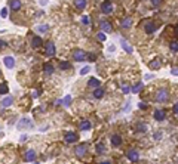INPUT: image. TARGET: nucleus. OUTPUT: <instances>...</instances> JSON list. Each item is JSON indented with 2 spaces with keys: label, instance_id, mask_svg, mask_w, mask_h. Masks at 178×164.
I'll list each match as a JSON object with an SVG mask.
<instances>
[{
  "label": "nucleus",
  "instance_id": "1",
  "mask_svg": "<svg viewBox=\"0 0 178 164\" xmlns=\"http://www.w3.org/2000/svg\"><path fill=\"white\" fill-rule=\"evenodd\" d=\"M168 99H169V92H168V89H160V90L157 92V95H156V101L160 102V104H165V102H168Z\"/></svg>",
  "mask_w": 178,
  "mask_h": 164
},
{
  "label": "nucleus",
  "instance_id": "2",
  "mask_svg": "<svg viewBox=\"0 0 178 164\" xmlns=\"http://www.w3.org/2000/svg\"><path fill=\"white\" fill-rule=\"evenodd\" d=\"M17 127H18L20 130H22V129H33V127H34V124H33V121H31L30 118L24 117V118H21V120L18 121Z\"/></svg>",
  "mask_w": 178,
  "mask_h": 164
},
{
  "label": "nucleus",
  "instance_id": "3",
  "mask_svg": "<svg viewBox=\"0 0 178 164\" xmlns=\"http://www.w3.org/2000/svg\"><path fill=\"white\" fill-rule=\"evenodd\" d=\"M101 12H103L104 15H110V14H113V3L109 2V0L103 2V3H101Z\"/></svg>",
  "mask_w": 178,
  "mask_h": 164
},
{
  "label": "nucleus",
  "instance_id": "4",
  "mask_svg": "<svg viewBox=\"0 0 178 164\" xmlns=\"http://www.w3.org/2000/svg\"><path fill=\"white\" fill-rule=\"evenodd\" d=\"M73 59L77 61V62H82V61H86V53L82 50V49H76L73 52Z\"/></svg>",
  "mask_w": 178,
  "mask_h": 164
},
{
  "label": "nucleus",
  "instance_id": "5",
  "mask_svg": "<svg viewBox=\"0 0 178 164\" xmlns=\"http://www.w3.org/2000/svg\"><path fill=\"white\" fill-rule=\"evenodd\" d=\"M45 52H46L48 56H54V55H55L56 49H55L54 42H46V43H45Z\"/></svg>",
  "mask_w": 178,
  "mask_h": 164
},
{
  "label": "nucleus",
  "instance_id": "6",
  "mask_svg": "<svg viewBox=\"0 0 178 164\" xmlns=\"http://www.w3.org/2000/svg\"><path fill=\"white\" fill-rule=\"evenodd\" d=\"M64 140L67 143H74V142H77V135L74 132H67L64 135Z\"/></svg>",
  "mask_w": 178,
  "mask_h": 164
},
{
  "label": "nucleus",
  "instance_id": "7",
  "mask_svg": "<svg viewBox=\"0 0 178 164\" xmlns=\"http://www.w3.org/2000/svg\"><path fill=\"white\" fill-rule=\"evenodd\" d=\"M86 152H88V146H86V143H80V145H77V148H76V155H77V157H83V155H86Z\"/></svg>",
  "mask_w": 178,
  "mask_h": 164
},
{
  "label": "nucleus",
  "instance_id": "8",
  "mask_svg": "<svg viewBox=\"0 0 178 164\" xmlns=\"http://www.w3.org/2000/svg\"><path fill=\"white\" fill-rule=\"evenodd\" d=\"M126 157H128V160H131V161H138V158H140V154H138V151L137 149H129L128 152H126Z\"/></svg>",
  "mask_w": 178,
  "mask_h": 164
},
{
  "label": "nucleus",
  "instance_id": "9",
  "mask_svg": "<svg viewBox=\"0 0 178 164\" xmlns=\"http://www.w3.org/2000/svg\"><path fill=\"white\" fill-rule=\"evenodd\" d=\"M42 45H43V42H42V37H40V36H34V37L31 39V47H33V49H39V47H42Z\"/></svg>",
  "mask_w": 178,
  "mask_h": 164
},
{
  "label": "nucleus",
  "instance_id": "10",
  "mask_svg": "<svg viewBox=\"0 0 178 164\" xmlns=\"http://www.w3.org/2000/svg\"><path fill=\"white\" fill-rule=\"evenodd\" d=\"M110 142H111V145H113L114 148H117V146L122 145V136H120V135H111Z\"/></svg>",
  "mask_w": 178,
  "mask_h": 164
},
{
  "label": "nucleus",
  "instance_id": "11",
  "mask_svg": "<svg viewBox=\"0 0 178 164\" xmlns=\"http://www.w3.org/2000/svg\"><path fill=\"white\" fill-rule=\"evenodd\" d=\"M160 67H162V62H160V59H151L150 62H148V68L150 70H160Z\"/></svg>",
  "mask_w": 178,
  "mask_h": 164
},
{
  "label": "nucleus",
  "instance_id": "12",
  "mask_svg": "<svg viewBox=\"0 0 178 164\" xmlns=\"http://www.w3.org/2000/svg\"><path fill=\"white\" fill-rule=\"evenodd\" d=\"M153 117H154L157 121H163V120L166 118V112H165L163 109H156L154 114H153Z\"/></svg>",
  "mask_w": 178,
  "mask_h": 164
},
{
  "label": "nucleus",
  "instance_id": "13",
  "mask_svg": "<svg viewBox=\"0 0 178 164\" xmlns=\"http://www.w3.org/2000/svg\"><path fill=\"white\" fill-rule=\"evenodd\" d=\"M34 158H36V152L33 151V149H28V151H25V154H24V160L25 161H34Z\"/></svg>",
  "mask_w": 178,
  "mask_h": 164
},
{
  "label": "nucleus",
  "instance_id": "14",
  "mask_svg": "<svg viewBox=\"0 0 178 164\" xmlns=\"http://www.w3.org/2000/svg\"><path fill=\"white\" fill-rule=\"evenodd\" d=\"M3 62H5V67H6V68H9V70L15 67V59H14L12 56H6V58L3 59Z\"/></svg>",
  "mask_w": 178,
  "mask_h": 164
},
{
  "label": "nucleus",
  "instance_id": "15",
  "mask_svg": "<svg viewBox=\"0 0 178 164\" xmlns=\"http://www.w3.org/2000/svg\"><path fill=\"white\" fill-rule=\"evenodd\" d=\"M100 27H101V30H103L104 33H110V31L113 30V27L110 25V22H109V21H101Z\"/></svg>",
  "mask_w": 178,
  "mask_h": 164
},
{
  "label": "nucleus",
  "instance_id": "16",
  "mask_svg": "<svg viewBox=\"0 0 178 164\" xmlns=\"http://www.w3.org/2000/svg\"><path fill=\"white\" fill-rule=\"evenodd\" d=\"M144 30H145V33H147V34L154 33V31H156V25H154V22H153V21L147 22V24H145V27H144Z\"/></svg>",
  "mask_w": 178,
  "mask_h": 164
},
{
  "label": "nucleus",
  "instance_id": "17",
  "mask_svg": "<svg viewBox=\"0 0 178 164\" xmlns=\"http://www.w3.org/2000/svg\"><path fill=\"white\" fill-rule=\"evenodd\" d=\"M91 127H92V124H91V121H89V120H83L80 123V130H83V132L91 130Z\"/></svg>",
  "mask_w": 178,
  "mask_h": 164
},
{
  "label": "nucleus",
  "instance_id": "18",
  "mask_svg": "<svg viewBox=\"0 0 178 164\" xmlns=\"http://www.w3.org/2000/svg\"><path fill=\"white\" fill-rule=\"evenodd\" d=\"M104 95H106V90H104L103 87H97V89H95V92H94V98H97V99L104 98Z\"/></svg>",
  "mask_w": 178,
  "mask_h": 164
},
{
  "label": "nucleus",
  "instance_id": "19",
  "mask_svg": "<svg viewBox=\"0 0 178 164\" xmlns=\"http://www.w3.org/2000/svg\"><path fill=\"white\" fill-rule=\"evenodd\" d=\"M11 9L12 11H20L21 9V0H11Z\"/></svg>",
  "mask_w": 178,
  "mask_h": 164
},
{
  "label": "nucleus",
  "instance_id": "20",
  "mask_svg": "<svg viewBox=\"0 0 178 164\" xmlns=\"http://www.w3.org/2000/svg\"><path fill=\"white\" fill-rule=\"evenodd\" d=\"M88 86H89V87H100V80H98V78H95V77L89 78Z\"/></svg>",
  "mask_w": 178,
  "mask_h": 164
},
{
  "label": "nucleus",
  "instance_id": "21",
  "mask_svg": "<svg viewBox=\"0 0 178 164\" xmlns=\"http://www.w3.org/2000/svg\"><path fill=\"white\" fill-rule=\"evenodd\" d=\"M74 5H76V8L77 9H85L86 8V0H74Z\"/></svg>",
  "mask_w": 178,
  "mask_h": 164
},
{
  "label": "nucleus",
  "instance_id": "22",
  "mask_svg": "<svg viewBox=\"0 0 178 164\" xmlns=\"http://www.w3.org/2000/svg\"><path fill=\"white\" fill-rule=\"evenodd\" d=\"M43 71H45L46 74H52V73H54V65L49 64V62H46V64L43 65Z\"/></svg>",
  "mask_w": 178,
  "mask_h": 164
},
{
  "label": "nucleus",
  "instance_id": "23",
  "mask_svg": "<svg viewBox=\"0 0 178 164\" xmlns=\"http://www.w3.org/2000/svg\"><path fill=\"white\" fill-rule=\"evenodd\" d=\"M12 102H14V98H12V96H6V98L2 101V106H11Z\"/></svg>",
  "mask_w": 178,
  "mask_h": 164
},
{
  "label": "nucleus",
  "instance_id": "24",
  "mask_svg": "<svg viewBox=\"0 0 178 164\" xmlns=\"http://www.w3.org/2000/svg\"><path fill=\"white\" fill-rule=\"evenodd\" d=\"M135 130H137V132H140V133H144V132L147 130V124H144V123H137Z\"/></svg>",
  "mask_w": 178,
  "mask_h": 164
},
{
  "label": "nucleus",
  "instance_id": "25",
  "mask_svg": "<svg viewBox=\"0 0 178 164\" xmlns=\"http://www.w3.org/2000/svg\"><path fill=\"white\" fill-rule=\"evenodd\" d=\"M9 92V87L6 83H0V95H6Z\"/></svg>",
  "mask_w": 178,
  "mask_h": 164
},
{
  "label": "nucleus",
  "instance_id": "26",
  "mask_svg": "<svg viewBox=\"0 0 178 164\" xmlns=\"http://www.w3.org/2000/svg\"><path fill=\"white\" fill-rule=\"evenodd\" d=\"M122 27H123V28H131V27H132V19H131V18L123 19V21H122Z\"/></svg>",
  "mask_w": 178,
  "mask_h": 164
},
{
  "label": "nucleus",
  "instance_id": "27",
  "mask_svg": "<svg viewBox=\"0 0 178 164\" xmlns=\"http://www.w3.org/2000/svg\"><path fill=\"white\" fill-rule=\"evenodd\" d=\"M143 87H144V84H143V83H138V84H135V86L132 87V92H134V93H140V92L143 90Z\"/></svg>",
  "mask_w": 178,
  "mask_h": 164
},
{
  "label": "nucleus",
  "instance_id": "28",
  "mask_svg": "<svg viewBox=\"0 0 178 164\" xmlns=\"http://www.w3.org/2000/svg\"><path fill=\"white\" fill-rule=\"evenodd\" d=\"M97 152H98V154H104V152H106V145H104L103 142H100V143L97 145Z\"/></svg>",
  "mask_w": 178,
  "mask_h": 164
},
{
  "label": "nucleus",
  "instance_id": "29",
  "mask_svg": "<svg viewBox=\"0 0 178 164\" xmlns=\"http://www.w3.org/2000/svg\"><path fill=\"white\" fill-rule=\"evenodd\" d=\"M120 43H122V47H123V49H125V50H126L128 53H132V47H131V46H129V45H128V43H126L125 40H122Z\"/></svg>",
  "mask_w": 178,
  "mask_h": 164
},
{
  "label": "nucleus",
  "instance_id": "30",
  "mask_svg": "<svg viewBox=\"0 0 178 164\" xmlns=\"http://www.w3.org/2000/svg\"><path fill=\"white\" fill-rule=\"evenodd\" d=\"M97 39H98L100 42H106V39H107V36H106V33H104V31H100V33L97 34Z\"/></svg>",
  "mask_w": 178,
  "mask_h": 164
},
{
  "label": "nucleus",
  "instance_id": "31",
  "mask_svg": "<svg viewBox=\"0 0 178 164\" xmlns=\"http://www.w3.org/2000/svg\"><path fill=\"white\" fill-rule=\"evenodd\" d=\"M59 68H61V70H70V68H71V64H70V62H64V61H62V62L59 64Z\"/></svg>",
  "mask_w": 178,
  "mask_h": 164
},
{
  "label": "nucleus",
  "instance_id": "32",
  "mask_svg": "<svg viewBox=\"0 0 178 164\" xmlns=\"http://www.w3.org/2000/svg\"><path fill=\"white\" fill-rule=\"evenodd\" d=\"M62 104H64L65 106H70V104H71V96H70V95H67V96L64 98V101H62Z\"/></svg>",
  "mask_w": 178,
  "mask_h": 164
},
{
  "label": "nucleus",
  "instance_id": "33",
  "mask_svg": "<svg viewBox=\"0 0 178 164\" xmlns=\"http://www.w3.org/2000/svg\"><path fill=\"white\" fill-rule=\"evenodd\" d=\"M89 71H91V67H89V65H88V67H83V68L80 70V76H86Z\"/></svg>",
  "mask_w": 178,
  "mask_h": 164
},
{
  "label": "nucleus",
  "instance_id": "34",
  "mask_svg": "<svg viewBox=\"0 0 178 164\" xmlns=\"http://www.w3.org/2000/svg\"><path fill=\"white\" fill-rule=\"evenodd\" d=\"M86 58H88V61H91V62L97 61V55L95 53H89V55H86Z\"/></svg>",
  "mask_w": 178,
  "mask_h": 164
},
{
  "label": "nucleus",
  "instance_id": "35",
  "mask_svg": "<svg viewBox=\"0 0 178 164\" xmlns=\"http://www.w3.org/2000/svg\"><path fill=\"white\" fill-rule=\"evenodd\" d=\"M48 30H49L48 25H39V27H37V31H40V33H46Z\"/></svg>",
  "mask_w": 178,
  "mask_h": 164
},
{
  "label": "nucleus",
  "instance_id": "36",
  "mask_svg": "<svg viewBox=\"0 0 178 164\" xmlns=\"http://www.w3.org/2000/svg\"><path fill=\"white\" fill-rule=\"evenodd\" d=\"M171 50L172 52H178V42H172L171 43Z\"/></svg>",
  "mask_w": 178,
  "mask_h": 164
},
{
  "label": "nucleus",
  "instance_id": "37",
  "mask_svg": "<svg viewBox=\"0 0 178 164\" xmlns=\"http://www.w3.org/2000/svg\"><path fill=\"white\" fill-rule=\"evenodd\" d=\"M82 22L85 25H89V24H91V18H89V17H82Z\"/></svg>",
  "mask_w": 178,
  "mask_h": 164
},
{
  "label": "nucleus",
  "instance_id": "38",
  "mask_svg": "<svg viewBox=\"0 0 178 164\" xmlns=\"http://www.w3.org/2000/svg\"><path fill=\"white\" fill-rule=\"evenodd\" d=\"M0 17H2V18H6V17H8V9H6V8H3L2 11H0Z\"/></svg>",
  "mask_w": 178,
  "mask_h": 164
},
{
  "label": "nucleus",
  "instance_id": "39",
  "mask_svg": "<svg viewBox=\"0 0 178 164\" xmlns=\"http://www.w3.org/2000/svg\"><path fill=\"white\" fill-rule=\"evenodd\" d=\"M151 2V5L154 6V8H157V6H160V3H162V0H150Z\"/></svg>",
  "mask_w": 178,
  "mask_h": 164
},
{
  "label": "nucleus",
  "instance_id": "40",
  "mask_svg": "<svg viewBox=\"0 0 178 164\" xmlns=\"http://www.w3.org/2000/svg\"><path fill=\"white\" fill-rule=\"evenodd\" d=\"M122 92L126 95V93H129V92H131V87H129V86H123V87H122Z\"/></svg>",
  "mask_w": 178,
  "mask_h": 164
},
{
  "label": "nucleus",
  "instance_id": "41",
  "mask_svg": "<svg viewBox=\"0 0 178 164\" xmlns=\"http://www.w3.org/2000/svg\"><path fill=\"white\" fill-rule=\"evenodd\" d=\"M171 74H172V76H178V67L171 68Z\"/></svg>",
  "mask_w": 178,
  "mask_h": 164
},
{
  "label": "nucleus",
  "instance_id": "42",
  "mask_svg": "<svg viewBox=\"0 0 178 164\" xmlns=\"http://www.w3.org/2000/svg\"><path fill=\"white\" fill-rule=\"evenodd\" d=\"M154 139H156V140H159V139H162V133H160V132H157V133H154Z\"/></svg>",
  "mask_w": 178,
  "mask_h": 164
},
{
  "label": "nucleus",
  "instance_id": "43",
  "mask_svg": "<svg viewBox=\"0 0 178 164\" xmlns=\"http://www.w3.org/2000/svg\"><path fill=\"white\" fill-rule=\"evenodd\" d=\"M138 106H140L141 109H145V108H147V105H145L144 102H140V105H138Z\"/></svg>",
  "mask_w": 178,
  "mask_h": 164
},
{
  "label": "nucleus",
  "instance_id": "44",
  "mask_svg": "<svg viewBox=\"0 0 178 164\" xmlns=\"http://www.w3.org/2000/svg\"><path fill=\"white\" fill-rule=\"evenodd\" d=\"M144 78H145V80H151V78H153V76H151V74H145V76H144Z\"/></svg>",
  "mask_w": 178,
  "mask_h": 164
},
{
  "label": "nucleus",
  "instance_id": "45",
  "mask_svg": "<svg viewBox=\"0 0 178 164\" xmlns=\"http://www.w3.org/2000/svg\"><path fill=\"white\" fill-rule=\"evenodd\" d=\"M174 112H175V114H178V104H175V105H174Z\"/></svg>",
  "mask_w": 178,
  "mask_h": 164
},
{
  "label": "nucleus",
  "instance_id": "46",
  "mask_svg": "<svg viewBox=\"0 0 178 164\" xmlns=\"http://www.w3.org/2000/svg\"><path fill=\"white\" fill-rule=\"evenodd\" d=\"M175 36H177V37H178V24H177V25H175Z\"/></svg>",
  "mask_w": 178,
  "mask_h": 164
},
{
  "label": "nucleus",
  "instance_id": "47",
  "mask_svg": "<svg viewBox=\"0 0 178 164\" xmlns=\"http://www.w3.org/2000/svg\"><path fill=\"white\" fill-rule=\"evenodd\" d=\"M48 3V0H40V5H46Z\"/></svg>",
  "mask_w": 178,
  "mask_h": 164
},
{
  "label": "nucleus",
  "instance_id": "48",
  "mask_svg": "<svg viewBox=\"0 0 178 164\" xmlns=\"http://www.w3.org/2000/svg\"><path fill=\"white\" fill-rule=\"evenodd\" d=\"M5 45H6V43H5V42H2V40H0V47H3V46H5Z\"/></svg>",
  "mask_w": 178,
  "mask_h": 164
},
{
  "label": "nucleus",
  "instance_id": "49",
  "mask_svg": "<svg viewBox=\"0 0 178 164\" xmlns=\"http://www.w3.org/2000/svg\"><path fill=\"white\" fill-rule=\"evenodd\" d=\"M100 164H111V163H110V161H101Z\"/></svg>",
  "mask_w": 178,
  "mask_h": 164
}]
</instances>
